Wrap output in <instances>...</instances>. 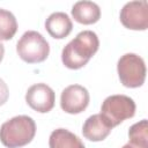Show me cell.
<instances>
[{"instance_id":"cell-1","label":"cell","mask_w":148,"mask_h":148,"mask_svg":"<svg viewBox=\"0 0 148 148\" xmlns=\"http://www.w3.org/2000/svg\"><path fill=\"white\" fill-rule=\"evenodd\" d=\"M98 47L99 39L96 32L83 30L64 46L61 51V61L69 69L82 68L98 51Z\"/></svg>"},{"instance_id":"cell-2","label":"cell","mask_w":148,"mask_h":148,"mask_svg":"<svg viewBox=\"0 0 148 148\" xmlns=\"http://www.w3.org/2000/svg\"><path fill=\"white\" fill-rule=\"evenodd\" d=\"M36 135L35 120L29 116H15L0 127V141L7 148H21L32 141Z\"/></svg>"},{"instance_id":"cell-3","label":"cell","mask_w":148,"mask_h":148,"mask_svg":"<svg viewBox=\"0 0 148 148\" xmlns=\"http://www.w3.org/2000/svg\"><path fill=\"white\" fill-rule=\"evenodd\" d=\"M18 57L28 64H38L46 60L50 53L49 42L35 30L25 31L16 43Z\"/></svg>"},{"instance_id":"cell-4","label":"cell","mask_w":148,"mask_h":148,"mask_svg":"<svg viewBox=\"0 0 148 148\" xmlns=\"http://www.w3.org/2000/svg\"><path fill=\"white\" fill-rule=\"evenodd\" d=\"M135 102L126 95L108 96L101 106V114L106 123L113 128L126 119L134 117Z\"/></svg>"},{"instance_id":"cell-5","label":"cell","mask_w":148,"mask_h":148,"mask_svg":"<svg viewBox=\"0 0 148 148\" xmlns=\"http://www.w3.org/2000/svg\"><path fill=\"white\" fill-rule=\"evenodd\" d=\"M117 72L124 87L138 88L145 83L147 71L145 60L140 56L135 53H126L119 58Z\"/></svg>"},{"instance_id":"cell-6","label":"cell","mask_w":148,"mask_h":148,"mask_svg":"<svg viewBox=\"0 0 148 148\" xmlns=\"http://www.w3.org/2000/svg\"><path fill=\"white\" fill-rule=\"evenodd\" d=\"M121 24L131 30H147L148 28V3L146 0L126 2L119 15Z\"/></svg>"},{"instance_id":"cell-7","label":"cell","mask_w":148,"mask_h":148,"mask_svg":"<svg viewBox=\"0 0 148 148\" xmlns=\"http://www.w3.org/2000/svg\"><path fill=\"white\" fill-rule=\"evenodd\" d=\"M90 101V95L83 86L71 84L61 91L60 106L62 111L69 114H77L83 112Z\"/></svg>"},{"instance_id":"cell-8","label":"cell","mask_w":148,"mask_h":148,"mask_svg":"<svg viewBox=\"0 0 148 148\" xmlns=\"http://www.w3.org/2000/svg\"><path fill=\"white\" fill-rule=\"evenodd\" d=\"M27 104L39 113L50 112L56 103V94L46 83H35L25 92Z\"/></svg>"},{"instance_id":"cell-9","label":"cell","mask_w":148,"mask_h":148,"mask_svg":"<svg viewBox=\"0 0 148 148\" xmlns=\"http://www.w3.org/2000/svg\"><path fill=\"white\" fill-rule=\"evenodd\" d=\"M112 127L106 123V120L102 117L101 113L92 114L88 117L82 126V134L89 141L98 142L106 139V136L111 133Z\"/></svg>"},{"instance_id":"cell-10","label":"cell","mask_w":148,"mask_h":148,"mask_svg":"<svg viewBox=\"0 0 148 148\" xmlns=\"http://www.w3.org/2000/svg\"><path fill=\"white\" fill-rule=\"evenodd\" d=\"M45 29L51 37L56 39H62L71 34L73 29V23L66 13L54 12L46 18Z\"/></svg>"},{"instance_id":"cell-11","label":"cell","mask_w":148,"mask_h":148,"mask_svg":"<svg viewBox=\"0 0 148 148\" xmlns=\"http://www.w3.org/2000/svg\"><path fill=\"white\" fill-rule=\"evenodd\" d=\"M73 18L81 24H94L101 18V8L92 1H77L72 7Z\"/></svg>"},{"instance_id":"cell-12","label":"cell","mask_w":148,"mask_h":148,"mask_svg":"<svg viewBox=\"0 0 148 148\" xmlns=\"http://www.w3.org/2000/svg\"><path fill=\"white\" fill-rule=\"evenodd\" d=\"M50 148H84L82 140L66 128L54 130L49 138Z\"/></svg>"},{"instance_id":"cell-13","label":"cell","mask_w":148,"mask_h":148,"mask_svg":"<svg viewBox=\"0 0 148 148\" xmlns=\"http://www.w3.org/2000/svg\"><path fill=\"white\" fill-rule=\"evenodd\" d=\"M17 31V21L14 14L0 8V40H9Z\"/></svg>"},{"instance_id":"cell-14","label":"cell","mask_w":148,"mask_h":148,"mask_svg":"<svg viewBox=\"0 0 148 148\" xmlns=\"http://www.w3.org/2000/svg\"><path fill=\"white\" fill-rule=\"evenodd\" d=\"M128 142L142 147L148 148V124L147 119H142L135 124H133L128 130Z\"/></svg>"},{"instance_id":"cell-15","label":"cell","mask_w":148,"mask_h":148,"mask_svg":"<svg viewBox=\"0 0 148 148\" xmlns=\"http://www.w3.org/2000/svg\"><path fill=\"white\" fill-rule=\"evenodd\" d=\"M8 97H9V89L6 82L2 79H0V106L8 101Z\"/></svg>"},{"instance_id":"cell-16","label":"cell","mask_w":148,"mask_h":148,"mask_svg":"<svg viewBox=\"0 0 148 148\" xmlns=\"http://www.w3.org/2000/svg\"><path fill=\"white\" fill-rule=\"evenodd\" d=\"M3 54H5V46H3V44L0 42V62H1L2 59H3Z\"/></svg>"},{"instance_id":"cell-17","label":"cell","mask_w":148,"mask_h":148,"mask_svg":"<svg viewBox=\"0 0 148 148\" xmlns=\"http://www.w3.org/2000/svg\"><path fill=\"white\" fill-rule=\"evenodd\" d=\"M121 148H142V147H139V146H135V145H133V143L128 142V143L124 145V146H123Z\"/></svg>"}]
</instances>
